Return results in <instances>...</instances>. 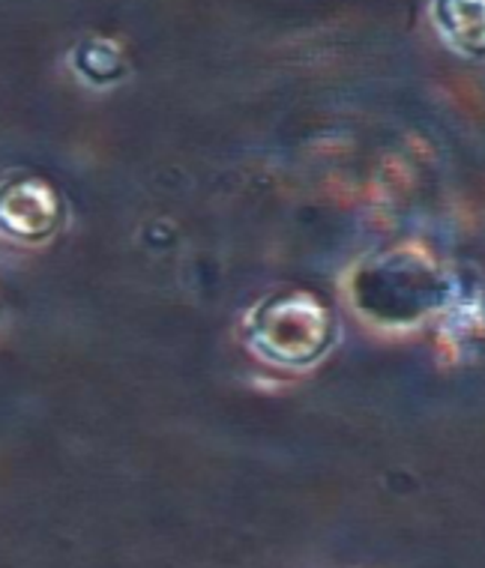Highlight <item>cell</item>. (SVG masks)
I'll return each mask as SVG.
<instances>
[{"mask_svg": "<svg viewBox=\"0 0 485 568\" xmlns=\"http://www.w3.org/2000/svg\"><path fill=\"white\" fill-rule=\"evenodd\" d=\"M60 225L58 192L40 176H12L0 186V234L19 243H40Z\"/></svg>", "mask_w": 485, "mask_h": 568, "instance_id": "cell-1", "label": "cell"}]
</instances>
